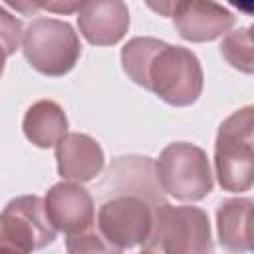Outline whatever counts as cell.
Returning <instances> with one entry per match:
<instances>
[{
	"instance_id": "15",
	"label": "cell",
	"mask_w": 254,
	"mask_h": 254,
	"mask_svg": "<svg viewBox=\"0 0 254 254\" xmlns=\"http://www.w3.org/2000/svg\"><path fill=\"white\" fill-rule=\"evenodd\" d=\"M67 254H121L123 250L111 244L99 230H85L65 238Z\"/></svg>"
},
{
	"instance_id": "1",
	"label": "cell",
	"mask_w": 254,
	"mask_h": 254,
	"mask_svg": "<svg viewBox=\"0 0 254 254\" xmlns=\"http://www.w3.org/2000/svg\"><path fill=\"white\" fill-rule=\"evenodd\" d=\"M103 196L97 210V230L117 248H133L149 240L155 212L165 204L155 161L149 157H117L107 169Z\"/></svg>"
},
{
	"instance_id": "12",
	"label": "cell",
	"mask_w": 254,
	"mask_h": 254,
	"mask_svg": "<svg viewBox=\"0 0 254 254\" xmlns=\"http://www.w3.org/2000/svg\"><path fill=\"white\" fill-rule=\"evenodd\" d=\"M22 129L32 145L50 149L67 135V117L58 101L40 99L26 109Z\"/></svg>"
},
{
	"instance_id": "14",
	"label": "cell",
	"mask_w": 254,
	"mask_h": 254,
	"mask_svg": "<svg viewBox=\"0 0 254 254\" xmlns=\"http://www.w3.org/2000/svg\"><path fill=\"white\" fill-rule=\"evenodd\" d=\"M222 58L242 73H254V24L228 32L220 44Z\"/></svg>"
},
{
	"instance_id": "8",
	"label": "cell",
	"mask_w": 254,
	"mask_h": 254,
	"mask_svg": "<svg viewBox=\"0 0 254 254\" xmlns=\"http://www.w3.org/2000/svg\"><path fill=\"white\" fill-rule=\"evenodd\" d=\"M151 10L161 12L173 18L179 36L187 42H212L220 36H226L236 18L234 14L216 2L200 0H183V2H149Z\"/></svg>"
},
{
	"instance_id": "18",
	"label": "cell",
	"mask_w": 254,
	"mask_h": 254,
	"mask_svg": "<svg viewBox=\"0 0 254 254\" xmlns=\"http://www.w3.org/2000/svg\"><path fill=\"white\" fill-rule=\"evenodd\" d=\"M139 254H157V252H153V250H147V248H143Z\"/></svg>"
},
{
	"instance_id": "6",
	"label": "cell",
	"mask_w": 254,
	"mask_h": 254,
	"mask_svg": "<svg viewBox=\"0 0 254 254\" xmlns=\"http://www.w3.org/2000/svg\"><path fill=\"white\" fill-rule=\"evenodd\" d=\"M155 169L163 192L177 200H200L214 185L206 153L187 141L169 143L155 161Z\"/></svg>"
},
{
	"instance_id": "11",
	"label": "cell",
	"mask_w": 254,
	"mask_h": 254,
	"mask_svg": "<svg viewBox=\"0 0 254 254\" xmlns=\"http://www.w3.org/2000/svg\"><path fill=\"white\" fill-rule=\"evenodd\" d=\"M81 36L93 46H113L129 30V8L121 0L83 2L77 12Z\"/></svg>"
},
{
	"instance_id": "9",
	"label": "cell",
	"mask_w": 254,
	"mask_h": 254,
	"mask_svg": "<svg viewBox=\"0 0 254 254\" xmlns=\"http://www.w3.org/2000/svg\"><path fill=\"white\" fill-rule=\"evenodd\" d=\"M46 210L52 224L67 236L91 230L95 222V204L91 192L79 183L62 181L48 189Z\"/></svg>"
},
{
	"instance_id": "5",
	"label": "cell",
	"mask_w": 254,
	"mask_h": 254,
	"mask_svg": "<svg viewBox=\"0 0 254 254\" xmlns=\"http://www.w3.org/2000/svg\"><path fill=\"white\" fill-rule=\"evenodd\" d=\"M22 52L36 71L50 77H62L77 64L81 44L69 22L58 18H36L24 30Z\"/></svg>"
},
{
	"instance_id": "7",
	"label": "cell",
	"mask_w": 254,
	"mask_h": 254,
	"mask_svg": "<svg viewBox=\"0 0 254 254\" xmlns=\"http://www.w3.org/2000/svg\"><path fill=\"white\" fill-rule=\"evenodd\" d=\"M44 198L22 194L12 198L0 214V254H32L56 240Z\"/></svg>"
},
{
	"instance_id": "4",
	"label": "cell",
	"mask_w": 254,
	"mask_h": 254,
	"mask_svg": "<svg viewBox=\"0 0 254 254\" xmlns=\"http://www.w3.org/2000/svg\"><path fill=\"white\" fill-rule=\"evenodd\" d=\"M145 248L157 254H212L208 214L198 206L161 204Z\"/></svg>"
},
{
	"instance_id": "10",
	"label": "cell",
	"mask_w": 254,
	"mask_h": 254,
	"mask_svg": "<svg viewBox=\"0 0 254 254\" xmlns=\"http://www.w3.org/2000/svg\"><path fill=\"white\" fill-rule=\"evenodd\" d=\"M56 161L62 179L81 185L93 181L101 173L105 155L101 145L91 135L73 131L56 145Z\"/></svg>"
},
{
	"instance_id": "13",
	"label": "cell",
	"mask_w": 254,
	"mask_h": 254,
	"mask_svg": "<svg viewBox=\"0 0 254 254\" xmlns=\"http://www.w3.org/2000/svg\"><path fill=\"white\" fill-rule=\"evenodd\" d=\"M252 206V198L236 196L224 200L216 210L218 242L234 254L248 252V218Z\"/></svg>"
},
{
	"instance_id": "16",
	"label": "cell",
	"mask_w": 254,
	"mask_h": 254,
	"mask_svg": "<svg viewBox=\"0 0 254 254\" xmlns=\"http://www.w3.org/2000/svg\"><path fill=\"white\" fill-rule=\"evenodd\" d=\"M0 20H2V44H4V56L8 58L14 48H18L20 40H24V30L22 22L18 18H12L8 10L2 6L0 8Z\"/></svg>"
},
{
	"instance_id": "2",
	"label": "cell",
	"mask_w": 254,
	"mask_h": 254,
	"mask_svg": "<svg viewBox=\"0 0 254 254\" xmlns=\"http://www.w3.org/2000/svg\"><path fill=\"white\" fill-rule=\"evenodd\" d=\"M121 67L137 85L173 107L192 105L202 93L204 73L196 54L151 36H135L121 48Z\"/></svg>"
},
{
	"instance_id": "3",
	"label": "cell",
	"mask_w": 254,
	"mask_h": 254,
	"mask_svg": "<svg viewBox=\"0 0 254 254\" xmlns=\"http://www.w3.org/2000/svg\"><path fill=\"white\" fill-rule=\"evenodd\" d=\"M214 175L228 192L254 187V105L236 109L220 123L214 143Z\"/></svg>"
},
{
	"instance_id": "17",
	"label": "cell",
	"mask_w": 254,
	"mask_h": 254,
	"mask_svg": "<svg viewBox=\"0 0 254 254\" xmlns=\"http://www.w3.org/2000/svg\"><path fill=\"white\" fill-rule=\"evenodd\" d=\"M248 250L254 252V206H252L250 218H248Z\"/></svg>"
}]
</instances>
